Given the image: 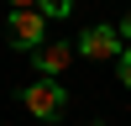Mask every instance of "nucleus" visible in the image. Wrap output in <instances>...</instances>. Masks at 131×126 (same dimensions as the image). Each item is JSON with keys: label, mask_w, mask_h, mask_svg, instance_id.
<instances>
[{"label": "nucleus", "mask_w": 131, "mask_h": 126, "mask_svg": "<svg viewBox=\"0 0 131 126\" xmlns=\"http://www.w3.org/2000/svg\"><path fill=\"white\" fill-rule=\"evenodd\" d=\"M21 105H26L37 121H58L63 105H68V89H63L58 79H31L26 89H21Z\"/></svg>", "instance_id": "nucleus-1"}, {"label": "nucleus", "mask_w": 131, "mask_h": 126, "mask_svg": "<svg viewBox=\"0 0 131 126\" xmlns=\"http://www.w3.org/2000/svg\"><path fill=\"white\" fill-rule=\"evenodd\" d=\"M79 52H84L89 63H121V58H126V32H121V26H89V32L79 37Z\"/></svg>", "instance_id": "nucleus-2"}, {"label": "nucleus", "mask_w": 131, "mask_h": 126, "mask_svg": "<svg viewBox=\"0 0 131 126\" xmlns=\"http://www.w3.org/2000/svg\"><path fill=\"white\" fill-rule=\"evenodd\" d=\"M5 37H10V47H21V52H37L42 42H47V16H42V10H10V21H5Z\"/></svg>", "instance_id": "nucleus-3"}, {"label": "nucleus", "mask_w": 131, "mask_h": 126, "mask_svg": "<svg viewBox=\"0 0 131 126\" xmlns=\"http://www.w3.org/2000/svg\"><path fill=\"white\" fill-rule=\"evenodd\" d=\"M73 52H79V47H68V42L47 37V42H42L37 52H31V63H37V74H42V79H58V74L68 68V63H73Z\"/></svg>", "instance_id": "nucleus-4"}, {"label": "nucleus", "mask_w": 131, "mask_h": 126, "mask_svg": "<svg viewBox=\"0 0 131 126\" xmlns=\"http://www.w3.org/2000/svg\"><path fill=\"white\" fill-rule=\"evenodd\" d=\"M42 16H47V21H58V16H68V10H73V0H42Z\"/></svg>", "instance_id": "nucleus-5"}, {"label": "nucleus", "mask_w": 131, "mask_h": 126, "mask_svg": "<svg viewBox=\"0 0 131 126\" xmlns=\"http://www.w3.org/2000/svg\"><path fill=\"white\" fill-rule=\"evenodd\" d=\"M121 84H126V89H131V52H126V58H121Z\"/></svg>", "instance_id": "nucleus-6"}, {"label": "nucleus", "mask_w": 131, "mask_h": 126, "mask_svg": "<svg viewBox=\"0 0 131 126\" xmlns=\"http://www.w3.org/2000/svg\"><path fill=\"white\" fill-rule=\"evenodd\" d=\"M42 0H10V10H37Z\"/></svg>", "instance_id": "nucleus-7"}, {"label": "nucleus", "mask_w": 131, "mask_h": 126, "mask_svg": "<svg viewBox=\"0 0 131 126\" xmlns=\"http://www.w3.org/2000/svg\"><path fill=\"white\" fill-rule=\"evenodd\" d=\"M121 32H126V37H131V10H126V21H121Z\"/></svg>", "instance_id": "nucleus-8"}]
</instances>
